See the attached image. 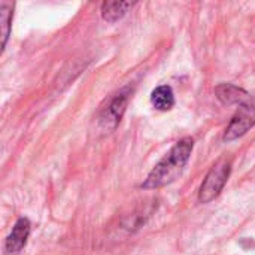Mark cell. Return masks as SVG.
I'll return each mask as SVG.
<instances>
[{
    "label": "cell",
    "instance_id": "obj_2",
    "mask_svg": "<svg viewBox=\"0 0 255 255\" xmlns=\"http://www.w3.org/2000/svg\"><path fill=\"white\" fill-rule=\"evenodd\" d=\"M230 170H232V163L226 158H223L214 164V167L209 170V173L206 175V178L200 187V191H199L200 203H209L215 197H218V194L223 191L224 185L229 181Z\"/></svg>",
    "mask_w": 255,
    "mask_h": 255
},
{
    "label": "cell",
    "instance_id": "obj_5",
    "mask_svg": "<svg viewBox=\"0 0 255 255\" xmlns=\"http://www.w3.org/2000/svg\"><path fill=\"white\" fill-rule=\"evenodd\" d=\"M30 230H31V224H30V221L27 218H19L15 223V226L12 229V233L7 236L6 244H4V248H6L7 254H16L25 247Z\"/></svg>",
    "mask_w": 255,
    "mask_h": 255
},
{
    "label": "cell",
    "instance_id": "obj_9",
    "mask_svg": "<svg viewBox=\"0 0 255 255\" xmlns=\"http://www.w3.org/2000/svg\"><path fill=\"white\" fill-rule=\"evenodd\" d=\"M12 9L13 3L1 1L0 3V31H1V49L6 46L7 36L10 31V22H12Z\"/></svg>",
    "mask_w": 255,
    "mask_h": 255
},
{
    "label": "cell",
    "instance_id": "obj_8",
    "mask_svg": "<svg viewBox=\"0 0 255 255\" xmlns=\"http://www.w3.org/2000/svg\"><path fill=\"white\" fill-rule=\"evenodd\" d=\"M151 102L158 111H170L175 105V96L169 85L157 87L151 94Z\"/></svg>",
    "mask_w": 255,
    "mask_h": 255
},
{
    "label": "cell",
    "instance_id": "obj_1",
    "mask_svg": "<svg viewBox=\"0 0 255 255\" xmlns=\"http://www.w3.org/2000/svg\"><path fill=\"white\" fill-rule=\"evenodd\" d=\"M194 148V140L191 137H184L175 143V146L157 163V166L149 172L142 188L157 190L170 182H173L185 167Z\"/></svg>",
    "mask_w": 255,
    "mask_h": 255
},
{
    "label": "cell",
    "instance_id": "obj_6",
    "mask_svg": "<svg viewBox=\"0 0 255 255\" xmlns=\"http://www.w3.org/2000/svg\"><path fill=\"white\" fill-rule=\"evenodd\" d=\"M218 99L224 103V105H245L248 103V99H250V94L236 87V85H232V84H221L217 87L215 90Z\"/></svg>",
    "mask_w": 255,
    "mask_h": 255
},
{
    "label": "cell",
    "instance_id": "obj_3",
    "mask_svg": "<svg viewBox=\"0 0 255 255\" xmlns=\"http://www.w3.org/2000/svg\"><path fill=\"white\" fill-rule=\"evenodd\" d=\"M127 102H128V91L127 90H123L120 91L118 94H115L109 105L100 112V118H99V124L103 130H114L120 121H121V117L126 111V106H127Z\"/></svg>",
    "mask_w": 255,
    "mask_h": 255
},
{
    "label": "cell",
    "instance_id": "obj_4",
    "mask_svg": "<svg viewBox=\"0 0 255 255\" xmlns=\"http://www.w3.org/2000/svg\"><path fill=\"white\" fill-rule=\"evenodd\" d=\"M255 126V103H245L239 108L238 114L233 117L232 123L229 124L224 139L226 140H235L241 136H244L250 128Z\"/></svg>",
    "mask_w": 255,
    "mask_h": 255
},
{
    "label": "cell",
    "instance_id": "obj_7",
    "mask_svg": "<svg viewBox=\"0 0 255 255\" xmlns=\"http://www.w3.org/2000/svg\"><path fill=\"white\" fill-rule=\"evenodd\" d=\"M131 6H133L131 1H120V0L105 1L102 4V16L108 22H115L121 19Z\"/></svg>",
    "mask_w": 255,
    "mask_h": 255
}]
</instances>
